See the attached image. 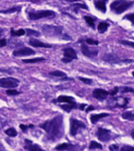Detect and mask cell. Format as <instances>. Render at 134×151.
<instances>
[{
	"instance_id": "1",
	"label": "cell",
	"mask_w": 134,
	"mask_h": 151,
	"mask_svg": "<svg viewBox=\"0 0 134 151\" xmlns=\"http://www.w3.org/2000/svg\"><path fill=\"white\" fill-rule=\"evenodd\" d=\"M47 133V139L50 141L56 142L62 137L64 134L63 116L57 115L51 120H46L40 125Z\"/></svg>"
},
{
	"instance_id": "2",
	"label": "cell",
	"mask_w": 134,
	"mask_h": 151,
	"mask_svg": "<svg viewBox=\"0 0 134 151\" xmlns=\"http://www.w3.org/2000/svg\"><path fill=\"white\" fill-rule=\"evenodd\" d=\"M42 30L43 34L47 36H58L66 40H70L71 37L70 35H66L63 32V28L62 26L53 25V24H44L42 27Z\"/></svg>"
},
{
	"instance_id": "3",
	"label": "cell",
	"mask_w": 134,
	"mask_h": 151,
	"mask_svg": "<svg viewBox=\"0 0 134 151\" xmlns=\"http://www.w3.org/2000/svg\"><path fill=\"white\" fill-rule=\"evenodd\" d=\"M134 4V1H114L111 4V11L116 14H122Z\"/></svg>"
},
{
	"instance_id": "4",
	"label": "cell",
	"mask_w": 134,
	"mask_h": 151,
	"mask_svg": "<svg viewBox=\"0 0 134 151\" xmlns=\"http://www.w3.org/2000/svg\"><path fill=\"white\" fill-rule=\"evenodd\" d=\"M55 16L56 14L53 10H39L28 13V19L31 21H36L46 17H54Z\"/></svg>"
},
{
	"instance_id": "5",
	"label": "cell",
	"mask_w": 134,
	"mask_h": 151,
	"mask_svg": "<svg viewBox=\"0 0 134 151\" xmlns=\"http://www.w3.org/2000/svg\"><path fill=\"white\" fill-rule=\"evenodd\" d=\"M102 60L106 62L111 64L122 63V62H125V63H131L133 62V60L130 59H122L120 58L118 55L114 54H105L102 57Z\"/></svg>"
},
{
	"instance_id": "6",
	"label": "cell",
	"mask_w": 134,
	"mask_h": 151,
	"mask_svg": "<svg viewBox=\"0 0 134 151\" xmlns=\"http://www.w3.org/2000/svg\"><path fill=\"white\" fill-rule=\"evenodd\" d=\"M19 80L14 77H6L0 79V87L3 88H9L13 89L14 87L18 86Z\"/></svg>"
},
{
	"instance_id": "7",
	"label": "cell",
	"mask_w": 134,
	"mask_h": 151,
	"mask_svg": "<svg viewBox=\"0 0 134 151\" xmlns=\"http://www.w3.org/2000/svg\"><path fill=\"white\" fill-rule=\"evenodd\" d=\"M63 58H62V61L64 63H70L73 59H78L77 52L73 48L67 47L63 49Z\"/></svg>"
},
{
	"instance_id": "8",
	"label": "cell",
	"mask_w": 134,
	"mask_h": 151,
	"mask_svg": "<svg viewBox=\"0 0 134 151\" xmlns=\"http://www.w3.org/2000/svg\"><path fill=\"white\" fill-rule=\"evenodd\" d=\"M85 129L86 128V125L80 120H77L75 118L71 117L70 119V133L72 136H75L78 134V132L79 129Z\"/></svg>"
},
{
	"instance_id": "9",
	"label": "cell",
	"mask_w": 134,
	"mask_h": 151,
	"mask_svg": "<svg viewBox=\"0 0 134 151\" xmlns=\"http://www.w3.org/2000/svg\"><path fill=\"white\" fill-rule=\"evenodd\" d=\"M111 102L112 107H119V108L125 109L127 108V105L129 103V99L125 97L119 96L117 98H114L110 99L109 103Z\"/></svg>"
},
{
	"instance_id": "10",
	"label": "cell",
	"mask_w": 134,
	"mask_h": 151,
	"mask_svg": "<svg viewBox=\"0 0 134 151\" xmlns=\"http://www.w3.org/2000/svg\"><path fill=\"white\" fill-rule=\"evenodd\" d=\"M80 50L82 54L85 56L88 57V58H94L98 55L99 53V50L97 48H91L88 45H86L85 42H81V47H80Z\"/></svg>"
},
{
	"instance_id": "11",
	"label": "cell",
	"mask_w": 134,
	"mask_h": 151,
	"mask_svg": "<svg viewBox=\"0 0 134 151\" xmlns=\"http://www.w3.org/2000/svg\"><path fill=\"white\" fill-rule=\"evenodd\" d=\"M96 135L98 137L99 141L101 142H108L111 139V132L107 129L103 128V127H99L97 130Z\"/></svg>"
},
{
	"instance_id": "12",
	"label": "cell",
	"mask_w": 134,
	"mask_h": 151,
	"mask_svg": "<svg viewBox=\"0 0 134 151\" xmlns=\"http://www.w3.org/2000/svg\"><path fill=\"white\" fill-rule=\"evenodd\" d=\"M35 54V51L34 50L28 48V47H23L20 49L15 50L13 52V55L15 57H21V56H29V55H33Z\"/></svg>"
},
{
	"instance_id": "13",
	"label": "cell",
	"mask_w": 134,
	"mask_h": 151,
	"mask_svg": "<svg viewBox=\"0 0 134 151\" xmlns=\"http://www.w3.org/2000/svg\"><path fill=\"white\" fill-rule=\"evenodd\" d=\"M109 95V92L105 91V90L99 89V88H96L92 92V96L94 97L95 99H96L99 101H104L107 98Z\"/></svg>"
},
{
	"instance_id": "14",
	"label": "cell",
	"mask_w": 134,
	"mask_h": 151,
	"mask_svg": "<svg viewBox=\"0 0 134 151\" xmlns=\"http://www.w3.org/2000/svg\"><path fill=\"white\" fill-rule=\"evenodd\" d=\"M25 149L28 151H45L38 144L33 143V142L28 139H25Z\"/></svg>"
},
{
	"instance_id": "15",
	"label": "cell",
	"mask_w": 134,
	"mask_h": 151,
	"mask_svg": "<svg viewBox=\"0 0 134 151\" xmlns=\"http://www.w3.org/2000/svg\"><path fill=\"white\" fill-rule=\"evenodd\" d=\"M53 102L56 103V102H65L69 105H77L75 99H73V97L71 96H66V95H61L59 96L56 100L53 101Z\"/></svg>"
},
{
	"instance_id": "16",
	"label": "cell",
	"mask_w": 134,
	"mask_h": 151,
	"mask_svg": "<svg viewBox=\"0 0 134 151\" xmlns=\"http://www.w3.org/2000/svg\"><path fill=\"white\" fill-rule=\"evenodd\" d=\"M29 45H31L32 47H43V48H51L52 46L51 44L46 43V42H41L40 40H35L34 38H31L29 41H28Z\"/></svg>"
},
{
	"instance_id": "17",
	"label": "cell",
	"mask_w": 134,
	"mask_h": 151,
	"mask_svg": "<svg viewBox=\"0 0 134 151\" xmlns=\"http://www.w3.org/2000/svg\"><path fill=\"white\" fill-rule=\"evenodd\" d=\"M109 114L108 113H99V114H92L91 115V122L95 124H96L98 121H99L100 119H103L104 117H106V116H108Z\"/></svg>"
},
{
	"instance_id": "18",
	"label": "cell",
	"mask_w": 134,
	"mask_h": 151,
	"mask_svg": "<svg viewBox=\"0 0 134 151\" xmlns=\"http://www.w3.org/2000/svg\"><path fill=\"white\" fill-rule=\"evenodd\" d=\"M106 1H94V5L97 9H99L102 13H106Z\"/></svg>"
},
{
	"instance_id": "19",
	"label": "cell",
	"mask_w": 134,
	"mask_h": 151,
	"mask_svg": "<svg viewBox=\"0 0 134 151\" xmlns=\"http://www.w3.org/2000/svg\"><path fill=\"white\" fill-rule=\"evenodd\" d=\"M49 75L52 76H56V77H61V79L62 80H72L70 78H68L66 76V74L64 72H62V71L57 70V71H53V72H51L49 73Z\"/></svg>"
},
{
	"instance_id": "20",
	"label": "cell",
	"mask_w": 134,
	"mask_h": 151,
	"mask_svg": "<svg viewBox=\"0 0 134 151\" xmlns=\"http://www.w3.org/2000/svg\"><path fill=\"white\" fill-rule=\"evenodd\" d=\"M74 147L73 144L70 143H62L59 144L58 146L55 147V150L58 151H62V150H69V149L73 148Z\"/></svg>"
},
{
	"instance_id": "21",
	"label": "cell",
	"mask_w": 134,
	"mask_h": 151,
	"mask_svg": "<svg viewBox=\"0 0 134 151\" xmlns=\"http://www.w3.org/2000/svg\"><path fill=\"white\" fill-rule=\"evenodd\" d=\"M71 7L76 14H78L79 9H88V7L87 6L86 4H80V3H75V4L71 5Z\"/></svg>"
},
{
	"instance_id": "22",
	"label": "cell",
	"mask_w": 134,
	"mask_h": 151,
	"mask_svg": "<svg viewBox=\"0 0 134 151\" xmlns=\"http://www.w3.org/2000/svg\"><path fill=\"white\" fill-rule=\"evenodd\" d=\"M43 61H46V58H35L32 59H24L22 60V62L24 63H38V62H41Z\"/></svg>"
},
{
	"instance_id": "23",
	"label": "cell",
	"mask_w": 134,
	"mask_h": 151,
	"mask_svg": "<svg viewBox=\"0 0 134 151\" xmlns=\"http://www.w3.org/2000/svg\"><path fill=\"white\" fill-rule=\"evenodd\" d=\"M109 28V24L106 22H100L98 25V32L99 33H104Z\"/></svg>"
},
{
	"instance_id": "24",
	"label": "cell",
	"mask_w": 134,
	"mask_h": 151,
	"mask_svg": "<svg viewBox=\"0 0 134 151\" xmlns=\"http://www.w3.org/2000/svg\"><path fill=\"white\" fill-rule=\"evenodd\" d=\"M21 6H14L5 10H0V14H12L14 12L21 11Z\"/></svg>"
},
{
	"instance_id": "25",
	"label": "cell",
	"mask_w": 134,
	"mask_h": 151,
	"mask_svg": "<svg viewBox=\"0 0 134 151\" xmlns=\"http://www.w3.org/2000/svg\"><path fill=\"white\" fill-rule=\"evenodd\" d=\"M122 117L123 119L130 121H133L134 120V113L133 112H125L122 114Z\"/></svg>"
},
{
	"instance_id": "26",
	"label": "cell",
	"mask_w": 134,
	"mask_h": 151,
	"mask_svg": "<svg viewBox=\"0 0 134 151\" xmlns=\"http://www.w3.org/2000/svg\"><path fill=\"white\" fill-rule=\"evenodd\" d=\"M25 30L24 29H19V30H14L13 28H11L10 30V34H11V36L14 37V36H21V35H24L25 34Z\"/></svg>"
},
{
	"instance_id": "27",
	"label": "cell",
	"mask_w": 134,
	"mask_h": 151,
	"mask_svg": "<svg viewBox=\"0 0 134 151\" xmlns=\"http://www.w3.org/2000/svg\"><path fill=\"white\" fill-rule=\"evenodd\" d=\"M84 18H85V21H86L88 24V26H90L91 28L95 29V21H96V19L92 17L88 16H85L84 17Z\"/></svg>"
},
{
	"instance_id": "28",
	"label": "cell",
	"mask_w": 134,
	"mask_h": 151,
	"mask_svg": "<svg viewBox=\"0 0 134 151\" xmlns=\"http://www.w3.org/2000/svg\"><path fill=\"white\" fill-rule=\"evenodd\" d=\"M79 42H86L88 44L92 45V46H97L99 44V42L97 40H94L92 39H90V38H87V39H85V40H79Z\"/></svg>"
},
{
	"instance_id": "29",
	"label": "cell",
	"mask_w": 134,
	"mask_h": 151,
	"mask_svg": "<svg viewBox=\"0 0 134 151\" xmlns=\"http://www.w3.org/2000/svg\"><path fill=\"white\" fill-rule=\"evenodd\" d=\"M78 105H69V104H66V105H62V106H60V107H61L63 110L66 111V112H70L73 109H77L78 107Z\"/></svg>"
},
{
	"instance_id": "30",
	"label": "cell",
	"mask_w": 134,
	"mask_h": 151,
	"mask_svg": "<svg viewBox=\"0 0 134 151\" xmlns=\"http://www.w3.org/2000/svg\"><path fill=\"white\" fill-rule=\"evenodd\" d=\"M5 133L9 137H15L17 134V131L14 129V127H9V128L7 129L5 131Z\"/></svg>"
},
{
	"instance_id": "31",
	"label": "cell",
	"mask_w": 134,
	"mask_h": 151,
	"mask_svg": "<svg viewBox=\"0 0 134 151\" xmlns=\"http://www.w3.org/2000/svg\"><path fill=\"white\" fill-rule=\"evenodd\" d=\"M89 149L90 150H95V149H99V150H102V149H103V146H102L101 144H99V142H97L92 141L91 142H90Z\"/></svg>"
},
{
	"instance_id": "32",
	"label": "cell",
	"mask_w": 134,
	"mask_h": 151,
	"mask_svg": "<svg viewBox=\"0 0 134 151\" xmlns=\"http://www.w3.org/2000/svg\"><path fill=\"white\" fill-rule=\"evenodd\" d=\"M25 32L27 34V35H29V36H39L40 35V33L37 31H35V30H33V29H30V28H27L25 29Z\"/></svg>"
},
{
	"instance_id": "33",
	"label": "cell",
	"mask_w": 134,
	"mask_h": 151,
	"mask_svg": "<svg viewBox=\"0 0 134 151\" xmlns=\"http://www.w3.org/2000/svg\"><path fill=\"white\" fill-rule=\"evenodd\" d=\"M128 92H132L134 93V89L132 87H121V93L122 94H125V93H128Z\"/></svg>"
},
{
	"instance_id": "34",
	"label": "cell",
	"mask_w": 134,
	"mask_h": 151,
	"mask_svg": "<svg viewBox=\"0 0 134 151\" xmlns=\"http://www.w3.org/2000/svg\"><path fill=\"white\" fill-rule=\"evenodd\" d=\"M7 94L8 95H10V96H14V95H17V94H20V92L17 91L15 89H8L7 91Z\"/></svg>"
},
{
	"instance_id": "35",
	"label": "cell",
	"mask_w": 134,
	"mask_h": 151,
	"mask_svg": "<svg viewBox=\"0 0 134 151\" xmlns=\"http://www.w3.org/2000/svg\"><path fill=\"white\" fill-rule=\"evenodd\" d=\"M123 18L126 19V20H128V21H130L131 23L134 24V13H133V14H126Z\"/></svg>"
},
{
	"instance_id": "36",
	"label": "cell",
	"mask_w": 134,
	"mask_h": 151,
	"mask_svg": "<svg viewBox=\"0 0 134 151\" xmlns=\"http://www.w3.org/2000/svg\"><path fill=\"white\" fill-rule=\"evenodd\" d=\"M33 127H34V125L33 124H20V128H21V129L22 130V132H25L28 128H33Z\"/></svg>"
},
{
	"instance_id": "37",
	"label": "cell",
	"mask_w": 134,
	"mask_h": 151,
	"mask_svg": "<svg viewBox=\"0 0 134 151\" xmlns=\"http://www.w3.org/2000/svg\"><path fill=\"white\" fill-rule=\"evenodd\" d=\"M78 79L80 80V81H82L84 83H86V84H92V80H91V79H88V78H84V77H78Z\"/></svg>"
},
{
	"instance_id": "38",
	"label": "cell",
	"mask_w": 134,
	"mask_h": 151,
	"mask_svg": "<svg viewBox=\"0 0 134 151\" xmlns=\"http://www.w3.org/2000/svg\"><path fill=\"white\" fill-rule=\"evenodd\" d=\"M121 151H134V146L125 145L121 148Z\"/></svg>"
},
{
	"instance_id": "39",
	"label": "cell",
	"mask_w": 134,
	"mask_h": 151,
	"mask_svg": "<svg viewBox=\"0 0 134 151\" xmlns=\"http://www.w3.org/2000/svg\"><path fill=\"white\" fill-rule=\"evenodd\" d=\"M120 43L123 45H126V46H130V47H134V42L131 41H127V40H120Z\"/></svg>"
},
{
	"instance_id": "40",
	"label": "cell",
	"mask_w": 134,
	"mask_h": 151,
	"mask_svg": "<svg viewBox=\"0 0 134 151\" xmlns=\"http://www.w3.org/2000/svg\"><path fill=\"white\" fill-rule=\"evenodd\" d=\"M118 91H119V88H118V87H115L113 89V91H111V93H109V94H110V95H111L112 97H114L116 94H118Z\"/></svg>"
},
{
	"instance_id": "41",
	"label": "cell",
	"mask_w": 134,
	"mask_h": 151,
	"mask_svg": "<svg viewBox=\"0 0 134 151\" xmlns=\"http://www.w3.org/2000/svg\"><path fill=\"white\" fill-rule=\"evenodd\" d=\"M109 149L111 151H117L118 150V146L117 144H112L111 146H110Z\"/></svg>"
},
{
	"instance_id": "42",
	"label": "cell",
	"mask_w": 134,
	"mask_h": 151,
	"mask_svg": "<svg viewBox=\"0 0 134 151\" xmlns=\"http://www.w3.org/2000/svg\"><path fill=\"white\" fill-rule=\"evenodd\" d=\"M7 46V40L6 39H1L0 40V47H3Z\"/></svg>"
},
{
	"instance_id": "43",
	"label": "cell",
	"mask_w": 134,
	"mask_h": 151,
	"mask_svg": "<svg viewBox=\"0 0 134 151\" xmlns=\"http://www.w3.org/2000/svg\"><path fill=\"white\" fill-rule=\"evenodd\" d=\"M95 109V107H93V106H88V108L86 109V113H88L89 111H92Z\"/></svg>"
},
{
	"instance_id": "44",
	"label": "cell",
	"mask_w": 134,
	"mask_h": 151,
	"mask_svg": "<svg viewBox=\"0 0 134 151\" xmlns=\"http://www.w3.org/2000/svg\"><path fill=\"white\" fill-rule=\"evenodd\" d=\"M85 106H86V105H85V104H81L80 106V108L79 109H80V110H84V109H85Z\"/></svg>"
},
{
	"instance_id": "45",
	"label": "cell",
	"mask_w": 134,
	"mask_h": 151,
	"mask_svg": "<svg viewBox=\"0 0 134 151\" xmlns=\"http://www.w3.org/2000/svg\"><path fill=\"white\" fill-rule=\"evenodd\" d=\"M2 33H3V29H2V28H0V37L2 36Z\"/></svg>"
},
{
	"instance_id": "46",
	"label": "cell",
	"mask_w": 134,
	"mask_h": 151,
	"mask_svg": "<svg viewBox=\"0 0 134 151\" xmlns=\"http://www.w3.org/2000/svg\"><path fill=\"white\" fill-rule=\"evenodd\" d=\"M131 136H132L133 139H134V130H133L132 132H131Z\"/></svg>"
},
{
	"instance_id": "47",
	"label": "cell",
	"mask_w": 134,
	"mask_h": 151,
	"mask_svg": "<svg viewBox=\"0 0 134 151\" xmlns=\"http://www.w3.org/2000/svg\"><path fill=\"white\" fill-rule=\"evenodd\" d=\"M132 74H133V77H134V72H133Z\"/></svg>"
}]
</instances>
